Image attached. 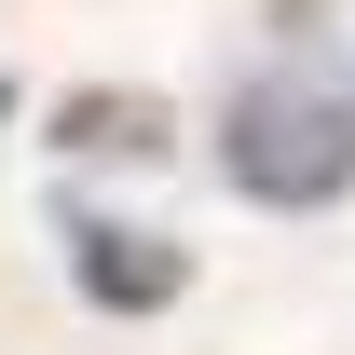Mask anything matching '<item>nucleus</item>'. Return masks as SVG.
Listing matches in <instances>:
<instances>
[{
    "label": "nucleus",
    "mask_w": 355,
    "mask_h": 355,
    "mask_svg": "<svg viewBox=\"0 0 355 355\" xmlns=\"http://www.w3.org/2000/svg\"><path fill=\"white\" fill-rule=\"evenodd\" d=\"M219 164L260 205H342L355 191V55L287 42L219 96Z\"/></svg>",
    "instance_id": "obj_1"
},
{
    "label": "nucleus",
    "mask_w": 355,
    "mask_h": 355,
    "mask_svg": "<svg viewBox=\"0 0 355 355\" xmlns=\"http://www.w3.org/2000/svg\"><path fill=\"white\" fill-rule=\"evenodd\" d=\"M69 273H83L96 314H164L191 287V260H178L164 232H123V219H69Z\"/></svg>",
    "instance_id": "obj_2"
},
{
    "label": "nucleus",
    "mask_w": 355,
    "mask_h": 355,
    "mask_svg": "<svg viewBox=\"0 0 355 355\" xmlns=\"http://www.w3.org/2000/svg\"><path fill=\"white\" fill-rule=\"evenodd\" d=\"M55 137H69V150H123V164H150V150H164V96H69Z\"/></svg>",
    "instance_id": "obj_3"
},
{
    "label": "nucleus",
    "mask_w": 355,
    "mask_h": 355,
    "mask_svg": "<svg viewBox=\"0 0 355 355\" xmlns=\"http://www.w3.org/2000/svg\"><path fill=\"white\" fill-rule=\"evenodd\" d=\"M0 110H14V96H0Z\"/></svg>",
    "instance_id": "obj_4"
}]
</instances>
